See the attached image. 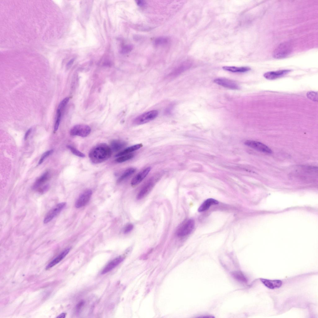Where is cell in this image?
Masks as SVG:
<instances>
[{"instance_id": "6da1fadb", "label": "cell", "mask_w": 318, "mask_h": 318, "mask_svg": "<svg viewBox=\"0 0 318 318\" xmlns=\"http://www.w3.org/2000/svg\"><path fill=\"white\" fill-rule=\"evenodd\" d=\"M111 154V148L105 143H100L96 145L90 150L89 156L93 163L98 164L108 159Z\"/></svg>"}, {"instance_id": "7a4b0ae2", "label": "cell", "mask_w": 318, "mask_h": 318, "mask_svg": "<svg viewBox=\"0 0 318 318\" xmlns=\"http://www.w3.org/2000/svg\"><path fill=\"white\" fill-rule=\"evenodd\" d=\"M293 47L291 43L285 41L279 44L272 52L273 57L275 59H280L288 57L292 53Z\"/></svg>"}, {"instance_id": "3957f363", "label": "cell", "mask_w": 318, "mask_h": 318, "mask_svg": "<svg viewBox=\"0 0 318 318\" xmlns=\"http://www.w3.org/2000/svg\"><path fill=\"white\" fill-rule=\"evenodd\" d=\"M158 114V111L156 110L145 112L136 117L133 120V123L137 125L146 123L155 119Z\"/></svg>"}, {"instance_id": "277c9868", "label": "cell", "mask_w": 318, "mask_h": 318, "mask_svg": "<svg viewBox=\"0 0 318 318\" xmlns=\"http://www.w3.org/2000/svg\"><path fill=\"white\" fill-rule=\"evenodd\" d=\"M195 226L194 220L192 219H189L183 223L178 228L176 234L179 237H183L190 234L193 230Z\"/></svg>"}, {"instance_id": "5b68a950", "label": "cell", "mask_w": 318, "mask_h": 318, "mask_svg": "<svg viewBox=\"0 0 318 318\" xmlns=\"http://www.w3.org/2000/svg\"><path fill=\"white\" fill-rule=\"evenodd\" d=\"M91 129L87 125L79 124L75 125L70 129V134L72 136H78L84 137L87 136L90 133Z\"/></svg>"}, {"instance_id": "8992f818", "label": "cell", "mask_w": 318, "mask_h": 318, "mask_svg": "<svg viewBox=\"0 0 318 318\" xmlns=\"http://www.w3.org/2000/svg\"><path fill=\"white\" fill-rule=\"evenodd\" d=\"M66 205L65 202L59 203L53 207L48 212L46 215L43 220L44 224H46L51 221L62 210Z\"/></svg>"}, {"instance_id": "52a82bcc", "label": "cell", "mask_w": 318, "mask_h": 318, "mask_svg": "<svg viewBox=\"0 0 318 318\" xmlns=\"http://www.w3.org/2000/svg\"><path fill=\"white\" fill-rule=\"evenodd\" d=\"M244 143L247 146L261 152L267 154H270L272 152V150L268 146L259 142L247 140Z\"/></svg>"}, {"instance_id": "ba28073f", "label": "cell", "mask_w": 318, "mask_h": 318, "mask_svg": "<svg viewBox=\"0 0 318 318\" xmlns=\"http://www.w3.org/2000/svg\"><path fill=\"white\" fill-rule=\"evenodd\" d=\"M214 82L220 85L231 89L238 90L240 89L236 83L226 78H217L214 80Z\"/></svg>"}, {"instance_id": "9c48e42d", "label": "cell", "mask_w": 318, "mask_h": 318, "mask_svg": "<svg viewBox=\"0 0 318 318\" xmlns=\"http://www.w3.org/2000/svg\"><path fill=\"white\" fill-rule=\"evenodd\" d=\"M92 194L90 189L86 190L82 193L77 200L75 206L76 208H80L86 205L89 201Z\"/></svg>"}, {"instance_id": "30bf717a", "label": "cell", "mask_w": 318, "mask_h": 318, "mask_svg": "<svg viewBox=\"0 0 318 318\" xmlns=\"http://www.w3.org/2000/svg\"><path fill=\"white\" fill-rule=\"evenodd\" d=\"M151 169V167H148L138 173L131 180V186H135L140 184L147 176Z\"/></svg>"}, {"instance_id": "8fae6325", "label": "cell", "mask_w": 318, "mask_h": 318, "mask_svg": "<svg viewBox=\"0 0 318 318\" xmlns=\"http://www.w3.org/2000/svg\"><path fill=\"white\" fill-rule=\"evenodd\" d=\"M291 71L290 70H283L276 71H269L265 73L264 76L267 79L273 80L283 77Z\"/></svg>"}, {"instance_id": "7c38bea8", "label": "cell", "mask_w": 318, "mask_h": 318, "mask_svg": "<svg viewBox=\"0 0 318 318\" xmlns=\"http://www.w3.org/2000/svg\"><path fill=\"white\" fill-rule=\"evenodd\" d=\"M154 184L152 180L149 181L139 191L137 196V199L140 200L145 197L152 190Z\"/></svg>"}, {"instance_id": "4fadbf2b", "label": "cell", "mask_w": 318, "mask_h": 318, "mask_svg": "<svg viewBox=\"0 0 318 318\" xmlns=\"http://www.w3.org/2000/svg\"><path fill=\"white\" fill-rule=\"evenodd\" d=\"M123 259L124 258L120 256L115 258L105 267L101 274H104L111 271L122 262Z\"/></svg>"}, {"instance_id": "5bb4252c", "label": "cell", "mask_w": 318, "mask_h": 318, "mask_svg": "<svg viewBox=\"0 0 318 318\" xmlns=\"http://www.w3.org/2000/svg\"><path fill=\"white\" fill-rule=\"evenodd\" d=\"M260 279L266 287L271 289L279 288L282 284V281L279 280H271L262 278Z\"/></svg>"}, {"instance_id": "9a60e30c", "label": "cell", "mask_w": 318, "mask_h": 318, "mask_svg": "<svg viewBox=\"0 0 318 318\" xmlns=\"http://www.w3.org/2000/svg\"><path fill=\"white\" fill-rule=\"evenodd\" d=\"M70 249V248H68L62 252L48 264L47 266L46 269L48 270L50 268L59 263L68 253Z\"/></svg>"}, {"instance_id": "2e32d148", "label": "cell", "mask_w": 318, "mask_h": 318, "mask_svg": "<svg viewBox=\"0 0 318 318\" xmlns=\"http://www.w3.org/2000/svg\"><path fill=\"white\" fill-rule=\"evenodd\" d=\"M218 203V202L215 199H208L205 201L200 206L198 209V211L200 212L204 211L208 209L212 205L217 204Z\"/></svg>"}, {"instance_id": "e0dca14e", "label": "cell", "mask_w": 318, "mask_h": 318, "mask_svg": "<svg viewBox=\"0 0 318 318\" xmlns=\"http://www.w3.org/2000/svg\"><path fill=\"white\" fill-rule=\"evenodd\" d=\"M189 66V64L187 62H184L179 65V66L175 68L172 72L170 73V76H175L179 75L182 72L188 69Z\"/></svg>"}, {"instance_id": "ac0fdd59", "label": "cell", "mask_w": 318, "mask_h": 318, "mask_svg": "<svg viewBox=\"0 0 318 318\" xmlns=\"http://www.w3.org/2000/svg\"><path fill=\"white\" fill-rule=\"evenodd\" d=\"M143 146L142 144H138L129 147L121 152L117 154L116 157H120L125 155L129 154L131 152L134 151L140 148Z\"/></svg>"}, {"instance_id": "d6986e66", "label": "cell", "mask_w": 318, "mask_h": 318, "mask_svg": "<svg viewBox=\"0 0 318 318\" xmlns=\"http://www.w3.org/2000/svg\"><path fill=\"white\" fill-rule=\"evenodd\" d=\"M222 68L225 70L233 72H244L251 70V68L248 67L224 66L222 67Z\"/></svg>"}, {"instance_id": "ffe728a7", "label": "cell", "mask_w": 318, "mask_h": 318, "mask_svg": "<svg viewBox=\"0 0 318 318\" xmlns=\"http://www.w3.org/2000/svg\"><path fill=\"white\" fill-rule=\"evenodd\" d=\"M125 145V143L119 140H114L110 144L111 149L114 151H118L122 148Z\"/></svg>"}, {"instance_id": "44dd1931", "label": "cell", "mask_w": 318, "mask_h": 318, "mask_svg": "<svg viewBox=\"0 0 318 318\" xmlns=\"http://www.w3.org/2000/svg\"><path fill=\"white\" fill-rule=\"evenodd\" d=\"M49 177V173L46 172L36 180L33 186V189H37L47 180Z\"/></svg>"}, {"instance_id": "7402d4cb", "label": "cell", "mask_w": 318, "mask_h": 318, "mask_svg": "<svg viewBox=\"0 0 318 318\" xmlns=\"http://www.w3.org/2000/svg\"><path fill=\"white\" fill-rule=\"evenodd\" d=\"M136 169L134 168H130L126 170L118 179L117 182L120 183L129 177L134 173Z\"/></svg>"}, {"instance_id": "603a6c76", "label": "cell", "mask_w": 318, "mask_h": 318, "mask_svg": "<svg viewBox=\"0 0 318 318\" xmlns=\"http://www.w3.org/2000/svg\"><path fill=\"white\" fill-rule=\"evenodd\" d=\"M168 42V39L165 37H161L157 38L154 41V43L156 46L164 45L167 43Z\"/></svg>"}, {"instance_id": "cb8c5ba5", "label": "cell", "mask_w": 318, "mask_h": 318, "mask_svg": "<svg viewBox=\"0 0 318 318\" xmlns=\"http://www.w3.org/2000/svg\"><path fill=\"white\" fill-rule=\"evenodd\" d=\"M134 156V155L132 154L125 155L117 158L116 161L118 163H122L132 159Z\"/></svg>"}, {"instance_id": "d4e9b609", "label": "cell", "mask_w": 318, "mask_h": 318, "mask_svg": "<svg viewBox=\"0 0 318 318\" xmlns=\"http://www.w3.org/2000/svg\"><path fill=\"white\" fill-rule=\"evenodd\" d=\"M61 111L57 109L56 113V120L54 128V132H56L58 129L61 120Z\"/></svg>"}, {"instance_id": "484cf974", "label": "cell", "mask_w": 318, "mask_h": 318, "mask_svg": "<svg viewBox=\"0 0 318 318\" xmlns=\"http://www.w3.org/2000/svg\"><path fill=\"white\" fill-rule=\"evenodd\" d=\"M67 147L75 155L80 157H85V156L84 154L75 148L70 145L67 146Z\"/></svg>"}, {"instance_id": "4316f807", "label": "cell", "mask_w": 318, "mask_h": 318, "mask_svg": "<svg viewBox=\"0 0 318 318\" xmlns=\"http://www.w3.org/2000/svg\"><path fill=\"white\" fill-rule=\"evenodd\" d=\"M307 98L314 101H317V93L314 91H309L307 93Z\"/></svg>"}, {"instance_id": "83f0119b", "label": "cell", "mask_w": 318, "mask_h": 318, "mask_svg": "<svg viewBox=\"0 0 318 318\" xmlns=\"http://www.w3.org/2000/svg\"><path fill=\"white\" fill-rule=\"evenodd\" d=\"M234 278L237 280L245 282L247 281L246 278L240 272H236L233 274Z\"/></svg>"}, {"instance_id": "f1b7e54d", "label": "cell", "mask_w": 318, "mask_h": 318, "mask_svg": "<svg viewBox=\"0 0 318 318\" xmlns=\"http://www.w3.org/2000/svg\"><path fill=\"white\" fill-rule=\"evenodd\" d=\"M53 152V150L52 149H51L48 151L45 152H44L42 155L40 159L39 160V162L38 165L41 164L44 161V160L48 156L50 155Z\"/></svg>"}, {"instance_id": "f546056e", "label": "cell", "mask_w": 318, "mask_h": 318, "mask_svg": "<svg viewBox=\"0 0 318 318\" xmlns=\"http://www.w3.org/2000/svg\"><path fill=\"white\" fill-rule=\"evenodd\" d=\"M69 100V97H66L63 99L60 103L58 109L60 110L61 111L62 110L64 107H65L66 105L67 104Z\"/></svg>"}, {"instance_id": "4dcf8cb0", "label": "cell", "mask_w": 318, "mask_h": 318, "mask_svg": "<svg viewBox=\"0 0 318 318\" xmlns=\"http://www.w3.org/2000/svg\"><path fill=\"white\" fill-rule=\"evenodd\" d=\"M133 48V46L131 45H126L123 48L121 52L123 54L128 53L132 50Z\"/></svg>"}, {"instance_id": "1f68e13d", "label": "cell", "mask_w": 318, "mask_h": 318, "mask_svg": "<svg viewBox=\"0 0 318 318\" xmlns=\"http://www.w3.org/2000/svg\"><path fill=\"white\" fill-rule=\"evenodd\" d=\"M134 226L131 224H127L125 227L124 232L125 234H127L131 231L133 229Z\"/></svg>"}, {"instance_id": "d6a6232c", "label": "cell", "mask_w": 318, "mask_h": 318, "mask_svg": "<svg viewBox=\"0 0 318 318\" xmlns=\"http://www.w3.org/2000/svg\"><path fill=\"white\" fill-rule=\"evenodd\" d=\"M49 186L47 185L44 186L42 188L39 190V192L40 193H43L46 192L48 189Z\"/></svg>"}, {"instance_id": "836d02e7", "label": "cell", "mask_w": 318, "mask_h": 318, "mask_svg": "<svg viewBox=\"0 0 318 318\" xmlns=\"http://www.w3.org/2000/svg\"><path fill=\"white\" fill-rule=\"evenodd\" d=\"M137 4L139 6L143 7L146 4V2L142 0H139L137 1Z\"/></svg>"}, {"instance_id": "e575fe53", "label": "cell", "mask_w": 318, "mask_h": 318, "mask_svg": "<svg viewBox=\"0 0 318 318\" xmlns=\"http://www.w3.org/2000/svg\"><path fill=\"white\" fill-rule=\"evenodd\" d=\"M84 302L83 301H81L76 306V309L78 311H79L80 310L81 308L83 307L84 305Z\"/></svg>"}, {"instance_id": "d590c367", "label": "cell", "mask_w": 318, "mask_h": 318, "mask_svg": "<svg viewBox=\"0 0 318 318\" xmlns=\"http://www.w3.org/2000/svg\"><path fill=\"white\" fill-rule=\"evenodd\" d=\"M31 129H29L25 133L24 136L25 140H26L31 131Z\"/></svg>"}, {"instance_id": "8d00e7d4", "label": "cell", "mask_w": 318, "mask_h": 318, "mask_svg": "<svg viewBox=\"0 0 318 318\" xmlns=\"http://www.w3.org/2000/svg\"><path fill=\"white\" fill-rule=\"evenodd\" d=\"M66 316V314L65 313H62L60 314L58 316H57V318H64Z\"/></svg>"}, {"instance_id": "74e56055", "label": "cell", "mask_w": 318, "mask_h": 318, "mask_svg": "<svg viewBox=\"0 0 318 318\" xmlns=\"http://www.w3.org/2000/svg\"><path fill=\"white\" fill-rule=\"evenodd\" d=\"M73 61V59H72L71 60H70L67 64V66L68 67L70 66L72 64Z\"/></svg>"}]
</instances>
